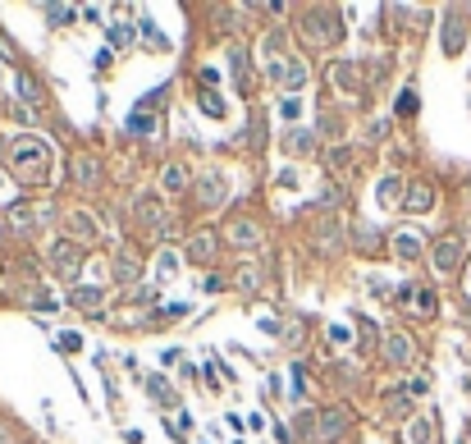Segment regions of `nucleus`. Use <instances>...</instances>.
Returning <instances> with one entry per match:
<instances>
[{"label": "nucleus", "mask_w": 471, "mask_h": 444, "mask_svg": "<svg viewBox=\"0 0 471 444\" xmlns=\"http://www.w3.org/2000/svg\"><path fill=\"white\" fill-rule=\"evenodd\" d=\"M10 170L23 179V183L46 179L51 174V147H46L42 138H14L10 142Z\"/></svg>", "instance_id": "1"}, {"label": "nucleus", "mask_w": 471, "mask_h": 444, "mask_svg": "<svg viewBox=\"0 0 471 444\" xmlns=\"http://www.w3.org/2000/svg\"><path fill=\"white\" fill-rule=\"evenodd\" d=\"M224 197H229V174L224 170H206L197 179V202L201 206H224Z\"/></svg>", "instance_id": "2"}, {"label": "nucleus", "mask_w": 471, "mask_h": 444, "mask_svg": "<svg viewBox=\"0 0 471 444\" xmlns=\"http://www.w3.org/2000/svg\"><path fill=\"white\" fill-rule=\"evenodd\" d=\"M51 266L60 270V275H78V270H83V247H78L74 238L51 243Z\"/></svg>", "instance_id": "3"}, {"label": "nucleus", "mask_w": 471, "mask_h": 444, "mask_svg": "<svg viewBox=\"0 0 471 444\" xmlns=\"http://www.w3.org/2000/svg\"><path fill=\"white\" fill-rule=\"evenodd\" d=\"M224 238H229L233 247H261V224H256V220H242V215H233V220L224 224Z\"/></svg>", "instance_id": "4"}, {"label": "nucleus", "mask_w": 471, "mask_h": 444, "mask_svg": "<svg viewBox=\"0 0 471 444\" xmlns=\"http://www.w3.org/2000/svg\"><path fill=\"white\" fill-rule=\"evenodd\" d=\"M343 435H348V412L343 408L316 412V440H343Z\"/></svg>", "instance_id": "5"}, {"label": "nucleus", "mask_w": 471, "mask_h": 444, "mask_svg": "<svg viewBox=\"0 0 471 444\" xmlns=\"http://www.w3.org/2000/svg\"><path fill=\"white\" fill-rule=\"evenodd\" d=\"M270 78H274V83H284L288 92H297L302 83H307V65H302V60H274Z\"/></svg>", "instance_id": "6"}, {"label": "nucleus", "mask_w": 471, "mask_h": 444, "mask_svg": "<svg viewBox=\"0 0 471 444\" xmlns=\"http://www.w3.org/2000/svg\"><path fill=\"white\" fill-rule=\"evenodd\" d=\"M430 256H435V266L444 270V275H449V270H458V266H462V238H439Z\"/></svg>", "instance_id": "7"}, {"label": "nucleus", "mask_w": 471, "mask_h": 444, "mask_svg": "<svg viewBox=\"0 0 471 444\" xmlns=\"http://www.w3.org/2000/svg\"><path fill=\"white\" fill-rule=\"evenodd\" d=\"M384 357H389L394 367H407V362L417 357V344H412L407 334H389V339H384Z\"/></svg>", "instance_id": "8"}, {"label": "nucleus", "mask_w": 471, "mask_h": 444, "mask_svg": "<svg viewBox=\"0 0 471 444\" xmlns=\"http://www.w3.org/2000/svg\"><path fill=\"white\" fill-rule=\"evenodd\" d=\"M138 224H147V229H165V206H160V197H151V192H142V197H138Z\"/></svg>", "instance_id": "9"}, {"label": "nucleus", "mask_w": 471, "mask_h": 444, "mask_svg": "<svg viewBox=\"0 0 471 444\" xmlns=\"http://www.w3.org/2000/svg\"><path fill=\"white\" fill-rule=\"evenodd\" d=\"M69 233H74V243L83 247V243H97V220H92L88 211H69Z\"/></svg>", "instance_id": "10"}, {"label": "nucleus", "mask_w": 471, "mask_h": 444, "mask_svg": "<svg viewBox=\"0 0 471 444\" xmlns=\"http://www.w3.org/2000/svg\"><path fill=\"white\" fill-rule=\"evenodd\" d=\"M403 206H407V211H417V215H426L430 206H435V192H430V183H407Z\"/></svg>", "instance_id": "11"}, {"label": "nucleus", "mask_w": 471, "mask_h": 444, "mask_svg": "<svg viewBox=\"0 0 471 444\" xmlns=\"http://www.w3.org/2000/svg\"><path fill=\"white\" fill-rule=\"evenodd\" d=\"M188 261H197V266L215 261V233H197V238L188 243Z\"/></svg>", "instance_id": "12"}, {"label": "nucleus", "mask_w": 471, "mask_h": 444, "mask_svg": "<svg viewBox=\"0 0 471 444\" xmlns=\"http://www.w3.org/2000/svg\"><path fill=\"white\" fill-rule=\"evenodd\" d=\"M394 256L403 261V266H412V261L421 256V238L417 233H394Z\"/></svg>", "instance_id": "13"}, {"label": "nucleus", "mask_w": 471, "mask_h": 444, "mask_svg": "<svg viewBox=\"0 0 471 444\" xmlns=\"http://www.w3.org/2000/svg\"><path fill=\"white\" fill-rule=\"evenodd\" d=\"M407 444H435V422L430 417H412L407 422Z\"/></svg>", "instance_id": "14"}, {"label": "nucleus", "mask_w": 471, "mask_h": 444, "mask_svg": "<svg viewBox=\"0 0 471 444\" xmlns=\"http://www.w3.org/2000/svg\"><path fill=\"white\" fill-rule=\"evenodd\" d=\"M293 440L297 444L316 440V412H297V417H293Z\"/></svg>", "instance_id": "15"}, {"label": "nucleus", "mask_w": 471, "mask_h": 444, "mask_svg": "<svg viewBox=\"0 0 471 444\" xmlns=\"http://www.w3.org/2000/svg\"><path fill=\"white\" fill-rule=\"evenodd\" d=\"M69 302H74V307H88V311H101L106 289H74V293H69Z\"/></svg>", "instance_id": "16"}, {"label": "nucleus", "mask_w": 471, "mask_h": 444, "mask_svg": "<svg viewBox=\"0 0 471 444\" xmlns=\"http://www.w3.org/2000/svg\"><path fill=\"white\" fill-rule=\"evenodd\" d=\"M160 183H165V192H183L188 188V174H183V165H165V174H160Z\"/></svg>", "instance_id": "17"}, {"label": "nucleus", "mask_w": 471, "mask_h": 444, "mask_svg": "<svg viewBox=\"0 0 471 444\" xmlns=\"http://www.w3.org/2000/svg\"><path fill=\"white\" fill-rule=\"evenodd\" d=\"M329 33H334V28H329V10L311 14V23H307V37H311V42H325Z\"/></svg>", "instance_id": "18"}, {"label": "nucleus", "mask_w": 471, "mask_h": 444, "mask_svg": "<svg viewBox=\"0 0 471 444\" xmlns=\"http://www.w3.org/2000/svg\"><path fill=\"white\" fill-rule=\"evenodd\" d=\"M147 389L156 394V403H165V408H174V389H170V380H165V376H151V380H147Z\"/></svg>", "instance_id": "19"}, {"label": "nucleus", "mask_w": 471, "mask_h": 444, "mask_svg": "<svg viewBox=\"0 0 471 444\" xmlns=\"http://www.w3.org/2000/svg\"><path fill=\"white\" fill-rule=\"evenodd\" d=\"M115 279H119V284H129V279H138V261H133L129 252H119V256H115Z\"/></svg>", "instance_id": "20"}, {"label": "nucleus", "mask_w": 471, "mask_h": 444, "mask_svg": "<svg viewBox=\"0 0 471 444\" xmlns=\"http://www.w3.org/2000/svg\"><path fill=\"white\" fill-rule=\"evenodd\" d=\"M398 197H407V188H403V179H384V183H380V202H384V206H394Z\"/></svg>", "instance_id": "21"}, {"label": "nucleus", "mask_w": 471, "mask_h": 444, "mask_svg": "<svg viewBox=\"0 0 471 444\" xmlns=\"http://www.w3.org/2000/svg\"><path fill=\"white\" fill-rule=\"evenodd\" d=\"M174 270H179V256L174 252H160V256H156V279H160V284L174 275Z\"/></svg>", "instance_id": "22"}, {"label": "nucleus", "mask_w": 471, "mask_h": 444, "mask_svg": "<svg viewBox=\"0 0 471 444\" xmlns=\"http://www.w3.org/2000/svg\"><path fill=\"white\" fill-rule=\"evenodd\" d=\"M129 129H133V133H138V138H151V133H156V120H151V115H147V110H138V115H133V120H129Z\"/></svg>", "instance_id": "23"}, {"label": "nucleus", "mask_w": 471, "mask_h": 444, "mask_svg": "<svg viewBox=\"0 0 471 444\" xmlns=\"http://www.w3.org/2000/svg\"><path fill=\"white\" fill-rule=\"evenodd\" d=\"M284 147H288L293 156H307V151H311V138L302 133V129H297V133H288V138H284Z\"/></svg>", "instance_id": "24"}, {"label": "nucleus", "mask_w": 471, "mask_h": 444, "mask_svg": "<svg viewBox=\"0 0 471 444\" xmlns=\"http://www.w3.org/2000/svg\"><path fill=\"white\" fill-rule=\"evenodd\" d=\"M201 110H206L210 120H220V115H224V101H220L215 92H206V97H201Z\"/></svg>", "instance_id": "25"}, {"label": "nucleus", "mask_w": 471, "mask_h": 444, "mask_svg": "<svg viewBox=\"0 0 471 444\" xmlns=\"http://www.w3.org/2000/svg\"><path fill=\"white\" fill-rule=\"evenodd\" d=\"M106 37H110V46H124V42H129V28H124V23H110V28H106Z\"/></svg>", "instance_id": "26"}, {"label": "nucleus", "mask_w": 471, "mask_h": 444, "mask_svg": "<svg viewBox=\"0 0 471 444\" xmlns=\"http://www.w3.org/2000/svg\"><path fill=\"white\" fill-rule=\"evenodd\" d=\"M398 115H417V92H412V88L398 97Z\"/></svg>", "instance_id": "27"}, {"label": "nucleus", "mask_w": 471, "mask_h": 444, "mask_svg": "<svg viewBox=\"0 0 471 444\" xmlns=\"http://www.w3.org/2000/svg\"><path fill=\"white\" fill-rule=\"evenodd\" d=\"M352 161H357V151H352V147H339V151L329 156V170L334 165H352Z\"/></svg>", "instance_id": "28"}, {"label": "nucleus", "mask_w": 471, "mask_h": 444, "mask_svg": "<svg viewBox=\"0 0 471 444\" xmlns=\"http://www.w3.org/2000/svg\"><path fill=\"white\" fill-rule=\"evenodd\" d=\"M46 19H51V23H65V19H74V10H69V5H46Z\"/></svg>", "instance_id": "29"}, {"label": "nucleus", "mask_w": 471, "mask_h": 444, "mask_svg": "<svg viewBox=\"0 0 471 444\" xmlns=\"http://www.w3.org/2000/svg\"><path fill=\"white\" fill-rule=\"evenodd\" d=\"M279 115H284V120H297V115H302V101H297V97H284Z\"/></svg>", "instance_id": "30"}, {"label": "nucleus", "mask_w": 471, "mask_h": 444, "mask_svg": "<svg viewBox=\"0 0 471 444\" xmlns=\"http://www.w3.org/2000/svg\"><path fill=\"white\" fill-rule=\"evenodd\" d=\"M78 179H83V183H97V165H92V161H78Z\"/></svg>", "instance_id": "31"}, {"label": "nucleus", "mask_w": 471, "mask_h": 444, "mask_svg": "<svg viewBox=\"0 0 471 444\" xmlns=\"http://www.w3.org/2000/svg\"><path fill=\"white\" fill-rule=\"evenodd\" d=\"M60 348H69V353H74V348H83V339H78V334H60Z\"/></svg>", "instance_id": "32"}, {"label": "nucleus", "mask_w": 471, "mask_h": 444, "mask_svg": "<svg viewBox=\"0 0 471 444\" xmlns=\"http://www.w3.org/2000/svg\"><path fill=\"white\" fill-rule=\"evenodd\" d=\"M0 444H10V440H5V431H0Z\"/></svg>", "instance_id": "33"}, {"label": "nucleus", "mask_w": 471, "mask_h": 444, "mask_svg": "<svg viewBox=\"0 0 471 444\" xmlns=\"http://www.w3.org/2000/svg\"><path fill=\"white\" fill-rule=\"evenodd\" d=\"M467 444H471V440H467Z\"/></svg>", "instance_id": "34"}]
</instances>
